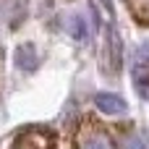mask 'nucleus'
<instances>
[{
    "instance_id": "f257e3e1",
    "label": "nucleus",
    "mask_w": 149,
    "mask_h": 149,
    "mask_svg": "<svg viewBox=\"0 0 149 149\" xmlns=\"http://www.w3.org/2000/svg\"><path fill=\"white\" fill-rule=\"evenodd\" d=\"M131 73L139 84V89L149 84V39L141 42L136 50H134V60H131Z\"/></svg>"
},
{
    "instance_id": "f03ea898",
    "label": "nucleus",
    "mask_w": 149,
    "mask_h": 149,
    "mask_svg": "<svg viewBox=\"0 0 149 149\" xmlns=\"http://www.w3.org/2000/svg\"><path fill=\"white\" fill-rule=\"evenodd\" d=\"M94 105H97V110L105 113V115H123V113L128 110L126 100H123L120 94H113V92H100V94H94Z\"/></svg>"
},
{
    "instance_id": "7ed1b4c3",
    "label": "nucleus",
    "mask_w": 149,
    "mask_h": 149,
    "mask_svg": "<svg viewBox=\"0 0 149 149\" xmlns=\"http://www.w3.org/2000/svg\"><path fill=\"white\" fill-rule=\"evenodd\" d=\"M79 149H115V147H113V139L105 131L86 126L79 136Z\"/></svg>"
},
{
    "instance_id": "20e7f679",
    "label": "nucleus",
    "mask_w": 149,
    "mask_h": 149,
    "mask_svg": "<svg viewBox=\"0 0 149 149\" xmlns=\"http://www.w3.org/2000/svg\"><path fill=\"white\" fill-rule=\"evenodd\" d=\"M107 58H110V65L115 73L120 68V37H118L115 24H110V29H107Z\"/></svg>"
},
{
    "instance_id": "39448f33",
    "label": "nucleus",
    "mask_w": 149,
    "mask_h": 149,
    "mask_svg": "<svg viewBox=\"0 0 149 149\" xmlns=\"http://www.w3.org/2000/svg\"><path fill=\"white\" fill-rule=\"evenodd\" d=\"M16 65L21 71H34L37 68V47L34 45H21L16 50Z\"/></svg>"
},
{
    "instance_id": "423d86ee",
    "label": "nucleus",
    "mask_w": 149,
    "mask_h": 149,
    "mask_svg": "<svg viewBox=\"0 0 149 149\" xmlns=\"http://www.w3.org/2000/svg\"><path fill=\"white\" fill-rule=\"evenodd\" d=\"M68 31H71V37H73V39H79V42H84V39L89 37L86 21H84L81 16H71V21H68Z\"/></svg>"
},
{
    "instance_id": "0eeeda50",
    "label": "nucleus",
    "mask_w": 149,
    "mask_h": 149,
    "mask_svg": "<svg viewBox=\"0 0 149 149\" xmlns=\"http://www.w3.org/2000/svg\"><path fill=\"white\" fill-rule=\"evenodd\" d=\"M16 149H50V147H47V139H45V136H39V134H29V136L18 139Z\"/></svg>"
},
{
    "instance_id": "6e6552de",
    "label": "nucleus",
    "mask_w": 149,
    "mask_h": 149,
    "mask_svg": "<svg viewBox=\"0 0 149 149\" xmlns=\"http://www.w3.org/2000/svg\"><path fill=\"white\" fill-rule=\"evenodd\" d=\"M120 149H147V144H144V139L139 134H131V136L123 139V147Z\"/></svg>"
},
{
    "instance_id": "1a4fd4ad",
    "label": "nucleus",
    "mask_w": 149,
    "mask_h": 149,
    "mask_svg": "<svg viewBox=\"0 0 149 149\" xmlns=\"http://www.w3.org/2000/svg\"><path fill=\"white\" fill-rule=\"evenodd\" d=\"M102 3H105V5H107V8H110V0H102Z\"/></svg>"
}]
</instances>
